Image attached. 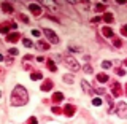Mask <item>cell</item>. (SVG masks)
<instances>
[{
	"label": "cell",
	"mask_w": 127,
	"mask_h": 124,
	"mask_svg": "<svg viewBox=\"0 0 127 124\" xmlns=\"http://www.w3.org/2000/svg\"><path fill=\"white\" fill-rule=\"evenodd\" d=\"M29 102V92L27 89L21 84L14 86V89L11 91V95H10V103L13 107H22Z\"/></svg>",
	"instance_id": "1"
},
{
	"label": "cell",
	"mask_w": 127,
	"mask_h": 124,
	"mask_svg": "<svg viewBox=\"0 0 127 124\" xmlns=\"http://www.w3.org/2000/svg\"><path fill=\"white\" fill-rule=\"evenodd\" d=\"M62 62L65 64L67 67H68V69L71 70V72H78L79 69H81V65H79V62L76 61V59L75 57H71V56H68V54H65L62 57Z\"/></svg>",
	"instance_id": "2"
},
{
	"label": "cell",
	"mask_w": 127,
	"mask_h": 124,
	"mask_svg": "<svg viewBox=\"0 0 127 124\" xmlns=\"http://www.w3.org/2000/svg\"><path fill=\"white\" fill-rule=\"evenodd\" d=\"M41 32L46 35V38L49 40L53 45H57V43H59V37L56 35V32H54V30H51V29H43Z\"/></svg>",
	"instance_id": "3"
},
{
	"label": "cell",
	"mask_w": 127,
	"mask_h": 124,
	"mask_svg": "<svg viewBox=\"0 0 127 124\" xmlns=\"http://www.w3.org/2000/svg\"><path fill=\"white\" fill-rule=\"evenodd\" d=\"M118 116L122 118V119L127 118V105H126V102H119L118 103Z\"/></svg>",
	"instance_id": "4"
},
{
	"label": "cell",
	"mask_w": 127,
	"mask_h": 124,
	"mask_svg": "<svg viewBox=\"0 0 127 124\" xmlns=\"http://www.w3.org/2000/svg\"><path fill=\"white\" fill-rule=\"evenodd\" d=\"M29 10L32 11V14L40 16V14H41V11H43V8H41L40 3H30V5H29Z\"/></svg>",
	"instance_id": "5"
},
{
	"label": "cell",
	"mask_w": 127,
	"mask_h": 124,
	"mask_svg": "<svg viewBox=\"0 0 127 124\" xmlns=\"http://www.w3.org/2000/svg\"><path fill=\"white\" fill-rule=\"evenodd\" d=\"M53 86H54V83L51 81V80H45V83L41 84V91L43 92H48V91L53 89Z\"/></svg>",
	"instance_id": "6"
},
{
	"label": "cell",
	"mask_w": 127,
	"mask_h": 124,
	"mask_svg": "<svg viewBox=\"0 0 127 124\" xmlns=\"http://www.w3.org/2000/svg\"><path fill=\"white\" fill-rule=\"evenodd\" d=\"M10 29H11V22H2L0 24V34H10Z\"/></svg>",
	"instance_id": "7"
},
{
	"label": "cell",
	"mask_w": 127,
	"mask_h": 124,
	"mask_svg": "<svg viewBox=\"0 0 127 124\" xmlns=\"http://www.w3.org/2000/svg\"><path fill=\"white\" fill-rule=\"evenodd\" d=\"M2 10L5 11V13H8V14H10V13H13V11H14V8H13V5H11V3H8V2H3V3H2Z\"/></svg>",
	"instance_id": "8"
},
{
	"label": "cell",
	"mask_w": 127,
	"mask_h": 124,
	"mask_svg": "<svg viewBox=\"0 0 127 124\" xmlns=\"http://www.w3.org/2000/svg\"><path fill=\"white\" fill-rule=\"evenodd\" d=\"M62 111L67 115V116H73V115H75V107L73 105H65Z\"/></svg>",
	"instance_id": "9"
},
{
	"label": "cell",
	"mask_w": 127,
	"mask_h": 124,
	"mask_svg": "<svg viewBox=\"0 0 127 124\" xmlns=\"http://www.w3.org/2000/svg\"><path fill=\"white\" fill-rule=\"evenodd\" d=\"M102 34L105 35L106 38H111V37H114V32L111 30V27H103V29H102Z\"/></svg>",
	"instance_id": "10"
},
{
	"label": "cell",
	"mask_w": 127,
	"mask_h": 124,
	"mask_svg": "<svg viewBox=\"0 0 127 124\" xmlns=\"http://www.w3.org/2000/svg\"><path fill=\"white\" fill-rule=\"evenodd\" d=\"M6 40H8V41H18V40H19V34H18V32H13V34H11V32H10V34H8L6 35Z\"/></svg>",
	"instance_id": "11"
},
{
	"label": "cell",
	"mask_w": 127,
	"mask_h": 124,
	"mask_svg": "<svg viewBox=\"0 0 127 124\" xmlns=\"http://www.w3.org/2000/svg\"><path fill=\"white\" fill-rule=\"evenodd\" d=\"M81 86H83V91H84V92H91V94H92V87H91V84L86 81V80H81Z\"/></svg>",
	"instance_id": "12"
},
{
	"label": "cell",
	"mask_w": 127,
	"mask_h": 124,
	"mask_svg": "<svg viewBox=\"0 0 127 124\" xmlns=\"http://www.w3.org/2000/svg\"><path fill=\"white\" fill-rule=\"evenodd\" d=\"M64 100V94L62 92H56L54 95H53V102L54 103H61Z\"/></svg>",
	"instance_id": "13"
},
{
	"label": "cell",
	"mask_w": 127,
	"mask_h": 124,
	"mask_svg": "<svg viewBox=\"0 0 127 124\" xmlns=\"http://www.w3.org/2000/svg\"><path fill=\"white\" fill-rule=\"evenodd\" d=\"M41 5H45L48 8H53V11H57L59 8H57V3L56 2H41Z\"/></svg>",
	"instance_id": "14"
},
{
	"label": "cell",
	"mask_w": 127,
	"mask_h": 124,
	"mask_svg": "<svg viewBox=\"0 0 127 124\" xmlns=\"http://www.w3.org/2000/svg\"><path fill=\"white\" fill-rule=\"evenodd\" d=\"M37 48H40L41 51H46V49H49V45L45 43V41H41V40H38V41H37Z\"/></svg>",
	"instance_id": "15"
},
{
	"label": "cell",
	"mask_w": 127,
	"mask_h": 124,
	"mask_svg": "<svg viewBox=\"0 0 127 124\" xmlns=\"http://www.w3.org/2000/svg\"><path fill=\"white\" fill-rule=\"evenodd\" d=\"M41 78H43L41 72H32V75H30V80H32V81H37V80H41Z\"/></svg>",
	"instance_id": "16"
},
{
	"label": "cell",
	"mask_w": 127,
	"mask_h": 124,
	"mask_svg": "<svg viewBox=\"0 0 127 124\" xmlns=\"http://www.w3.org/2000/svg\"><path fill=\"white\" fill-rule=\"evenodd\" d=\"M102 19L105 22H113V19H114V16L111 14V13H103V16H102Z\"/></svg>",
	"instance_id": "17"
},
{
	"label": "cell",
	"mask_w": 127,
	"mask_h": 124,
	"mask_svg": "<svg viewBox=\"0 0 127 124\" xmlns=\"http://www.w3.org/2000/svg\"><path fill=\"white\" fill-rule=\"evenodd\" d=\"M75 78L73 75H64V83H67V84H73Z\"/></svg>",
	"instance_id": "18"
},
{
	"label": "cell",
	"mask_w": 127,
	"mask_h": 124,
	"mask_svg": "<svg viewBox=\"0 0 127 124\" xmlns=\"http://www.w3.org/2000/svg\"><path fill=\"white\" fill-rule=\"evenodd\" d=\"M113 94L114 95H121V84H119V83H114L113 84Z\"/></svg>",
	"instance_id": "19"
},
{
	"label": "cell",
	"mask_w": 127,
	"mask_h": 124,
	"mask_svg": "<svg viewBox=\"0 0 127 124\" xmlns=\"http://www.w3.org/2000/svg\"><path fill=\"white\" fill-rule=\"evenodd\" d=\"M97 81H98V83H105V81H108V75H105V73H98V75H97Z\"/></svg>",
	"instance_id": "20"
},
{
	"label": "cell",
	"mask_w": 127,
	"mask_h": 124,
	"mask_svg": "<svg viewBox=\"0 0 127 124\" xmlns=\"http://www.w3.org/2000/svg\"><path fill=\"white\" fill-rule=\"evenodd\" d=\"M48 69H49L51 72H56V70H57V67H56V64L53 62V59H48Z\"/></svg>",
	"instance_id": "21"
},
{
	"label": "cell",
	"mask_w": 127,
	"mask_h": 124,
	"mask_svg": "<svg viewBox=\"0 0 127 124\" xmlns=\"http://www.w3.org/2000/svg\"><path fill=\"white\" fill-rule=\"evenodd\" d=\"M102 103H103V100H102L100 97H94V99H92V105H94V107H100Z\"/></svg>",
	"instance_id": "22"
},
{
	"label": "cell",
	"mask_w": 127,
	"mask_h": 124,
	"mask_svg": "<svg viewBox=\"0 0 127 124\" xmlns=\"http://www.w3.org/2000/svg\"><path fill=\"white\" fill-rule=\"evenodd\" d=\"M113 67V62L111 61H103L102 62V69H111Z\"/></svg>",
	"instance_id": "23"
},
{
	"label": "cell",
	"mask_w": 127,
	"mask_h": 124,
	"mask_svg": "<svg viewBox=\"0 0 127 124\" xmlns=\"http://www.w3.org/2000/svg\"><path fill=\"white\" fill-rule=\"evenodd\" d=\"M22 45H24V46H27V48H32V46H33L29 38H22Z\"/></svg>",
	"instance_id": "24"
},
{
	"label": "cell",
	"mask_w": 127,
	"mask_h": 124,
	"mask_svg": "<svg viewBox=\"0 0 127 124\" xmlns=\"http://www.w3.org/2000/svg\"><path fill=\"white\" fill-rule=\"evenodd\" d=\"M83 70H84V72H86V73H92V72H94V69H92V67H91V65H89V64H86V65H84V67H83Z\"/></svg>",
	"instance_id": "25"
},
{
	"label": "cell",
	"mask_w": 127,
	"mask_h": 124,
	"mask_svg": "<svg viewBox=\"0 0 127 124\" xmlns=\"http://www.w3.org/2000/svg\"><path fill=\"white\" fill-rule=\"evenodd\" d=\"M103 10H105V5H102V3H97V6H95V11H98V13H102Z\"/></svg>",
	"instance_id": "26"
},
{
	"label": "cell",
	"mask_w": 127,
	"mask_h": 124,
	"mask_svg": "<svg viewBox=\"0 0 127 124\" xmlns=\"http://www.w3.org/2000/svg\"><path fill=\"white\" fill-rule=\"evenodd\" d=\"M51 111H53L54 115H61V113H62V110L59 108V107H53V108H51Z\"/></svg>",
	"instance_id": "27"
},
{
	"label": "cell",
	"mask_w": 127,
	"mask_h": 124,
	"mask_svg": "<svg viewBox=\"0 0 127 124\" xmlns=\"http://www.w3.org/2000/svg\"><path fill=\"white\" fill-rule=\"evenodd\" d=\"M29 124H38V119L35 118V116H30L29 118Z\"/></svg>",
	"instance_id": "28"
},
{
	"label": "cell",
	"mask_w": 127,
	"mask_h": 124,
	"mask_svg": "<svg viewBox=\"0 0 127 124\" xmlns=\"http://www.w3.org/2000/svg\"><path fill=\"white\" fill-rule=\"evenodd\" d=\"M32 35H33V37H40V35H41V30L33 29V30H32Z\"/></svg>",
	"instance_id": "29"
},
{
	"label": "cell",
	"mask_w": 127,
	"mask_h": 124,
	"mask_svg": "<svg viewBox=\"0 0 127 124\" xmlns=\"http://www.w3.org/2000/svg\"><path fill=\"white\" fill-rule=\"evenodd\" d=\"M8 53H10L11 56H16V54H18V49H16V48H10V49H8Z\"/></svg>",
	"instance_id": "30"
},
{
	"label": "cell",
	"mask_w": 127,
	"mask_h": 124,
	"mask_svg": "<svg viewBox=\"0 0 127 124\" xmlns=\"http://www.w3.org/2000/svg\"><path fill=\"white\" fill-rule=\"evenodd\" d=\"M113 43H114V46H116V48H119V46L122 45V41H121L119 38H114V41H113Z\"/></svg>",
	"instance_id": "31"
},
{
	"label": "cell",
	"mask_w": 127,
	"mask_h": 124,
	"mask_svg": "<svg viewBox=\"0 0 127 124\" xmlns=\"http://www.w3.org/2000/svg\"><path fill=\"white\" fill-rule=\"evenodd\" d=\"M19 18H21V21H24L26 24H29V18H27L26 14H21V16H19Z\"/></svg>",
	"instance_id": "32"
},
{
	"label": "cell",
	"mask_w": 127,
	"mask_h": 124,
	"mask_svg": "<svg viewBox=\"0 0 127 124\" xmlns=\"http://www.w3.org/2000/svg\"><path fill=\"white\" fill-rule=\"evenodd\" d=\"M70 51H71V53H79V51H81V48H75V46H70Z\"/></svg>",
	"instance_id": "33"
},
{
	"label": "cell",
	"mask_w": 127,
	"mask_h": 124,
	"mask_svg": "<svg viewBox=\"0 0 127 124\" xmlns=\"http://www.w3.org/2000/svg\"><path fill=\"white\" fill-rule=\"evenodd\" d=\"M100 21H102L100 16H97V18H94V19H92V22H94V24H97V22H100Z\"/></svg>",
	"instance_id": "34"
},
{
	"label": "cell",
	"mask_w": 127,
	"mask_h": 124,
	"mask_svg": "<svg viewBox=\"0 0 127 124\" xmlns=\"http://www.w3.org/2000/svg\"><path fill=\"white\" fill-rule=\"evenodd\" d=\"M30 59H33V57H32V56H30V54H27V56H24V62H26V61H30Z\"/></svg>",
	"instance_id": "35"
},
{
	"label": "cell",
	"mask_w": 127,
	"mask_h": 124,
	"mask_svg": "<svg viewBox=\"0 0 127 124\" xmlns=\"http://www.w3.org/2000/svg\"><path fill=\"white\" fill-rule=\"evenodd\" d=\"M118 75H121V77H122V75H124V69H118Z\"/></svg>",
	"instance_id": "36"
},
{
	"label": "cell",
	"mask_w": 127,
	"mask_h": 124,
	"mask_svg": "<svg viewBox=\"0 0 127 124\" xmlns=\"http://www.w3.org/2000/svg\"><path fill=\"white\" fill-rule=\"evenodd\" d=\"M37 61H38V62H43V61H45V57H41V56H38V57H37Z\"/></svg>",
	"instance_id": "37"
},
{
	"label": "cell",
	"mask_w": 127,
	"mask_h": 124,
	"mask_svg": "<svg viewBox=\"0 0 127 124\" xmlns=\"http://www.w3.org/2000/svg\"><path fill=\"white\" fill-rule=\"evenodd\" d=\"M0 61H5V57H3V56H2V54H0Z\"/></svg>",
	"instance_id": "38"
},
{
	"label": "cell",
	"mask_w": 127,
	"mask_h": 124,
	"mask_svg": "<svg viewBox=\"0 0 127 124\" xmlns=\"http://www.w3.org/2000/svg\"><path fill=\"white\" fill-rule=\"evenodd\" d=\"M0 97H2V91H0Z\"/></svg>",
	"instance_id": "39"
}]
</instances>
